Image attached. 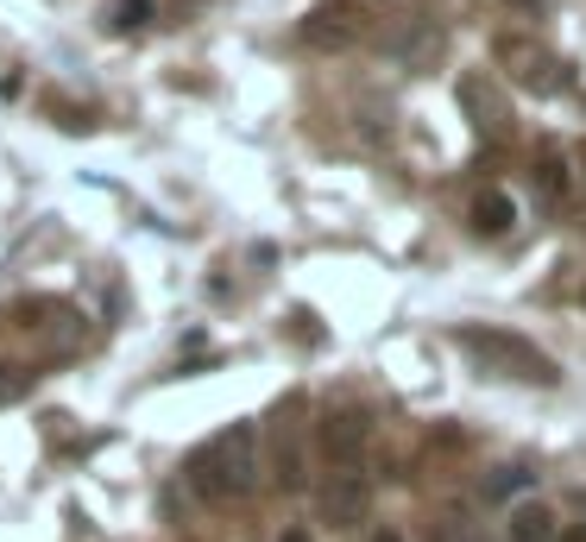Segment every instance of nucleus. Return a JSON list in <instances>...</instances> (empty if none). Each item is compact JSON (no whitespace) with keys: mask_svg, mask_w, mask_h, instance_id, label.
<instances>
[{"mask_svg":"<svg viewBox=\"0 0 586 542\" xmlns=\"http://www.w3.org/2000/svg\"><path fill=\"white\" fill-rule=\"evenodd\" d=\"M278 542H309V530H284V537Z\"/></svg>","mask_w":586,"mask_h":542,"instance_id":"18","label":"nucleus"},{"mask_svg":"<svg viewBox=\"0 0 586 542\" xmlns=\"http://www.w3.org/2000/svg\"><path fill=\"white\" fill-rule=\"evenodd\" d=\"M183 480L203 505H233L258 486V429L253 423H228L221 436H208L189 461H183Z\"/></svg>","mask_w":586,"mask_h":542,"instance_id":"1","label":"nucleus"},{"mask_svg":"<svg viewBox=\"0 0 586 542\" xmlns=\"http://www.w3.org/2000/svg\"><path fill=\"white\" fill-rule=\"evenodd\" d=\"M429 542H473V523H467V511H441V523L429 530Z\"/></svg>","mask_w":586,"mask_h":542,"instance_id":"15","label":"nucleus"},{"mask_svg":"<svg viewBox=\"0 0 586 542\" xmlns=\"http://www.w3.org/2000/svg\"><path fill=\"white\" fill-rule=\"evenodd\" d=\"M460 107H467V114H473V127L492 132V139H505V132H510V107L498 102V95H492V89H485L480 77H467V82H460Z\"/></svg>","mask_w":586,"mask_h":542,"instance_id":"10","label":"nucleus"},{"mask_svg":"<svg viewBox=\"0 0 586 542\" xmlns=\"http://www.w3.org/2000/svg\"><path fill=\"white\" fill-rule=\"evenodd\" d=\"M278 486L284 492H303V448H297V441H284V448H278Z\"/></svg>","mask_w":586,"mask_h":542,"instance_id":"14","label":"nucleus"},{"mask_svg":"<svg viewBox=\"0 0 586 542\" xmlns=\"http://www.w3.org/2000/svg\"><path fill=\"white\" fill-rule=\"evenodd\" d=\"M366 441H372V423L359 411H329L322 416V448H329L334 466H366Z\"/></svg>","mask_w":586,"mask_h":542,"instance_id":"7","label":"nucleus"},{"mask_svg":"<svg viewBox=\"0 0 586 542\" xmlns=\"http://www.w3.org/2000/svg\"><path fill=\"white\" fill-rule=\"evenodd\" d=\"M492 57H498V70H505L517 89H530V95H561V89H567V64H561L555 51L530 45L524 32H505V38L492 45Z\"/></svg>","mask_w":586,"mask_h":542,"instance_id":"4","label":"nucleus"},{"mask_svg":"<svg viewBox=\"0 0 586 542\" xmlns=\"http://www.w3.org/2000/svg\"><path fill=\"white\" fill-rule=\"evenodd\" d=\"M510 228H517V203H510L505 189H485L480 203H473V233H485V240H505Z\"/></svg>","mask_w":586,"mask_h":542,"instance_id":"12","label":"nucleus"},{"mask_svg":"<svg viewBox=\"0 0 586 542\" xmlns=\"http://www.w3.org/2000/svg\"><path fill=\"white\" fill-rule=\"evenodd\" d=\"M366 511H372V473L366 466H334L322 480V517L334 530H359Z\"/></svg>","mask_w":586,"mask_h":542,"instance_id":"5","label":"nucleus"},{"mask_svg":"<svg viewBox=\"0 0 586 542\" xmlns=\"http://www.w3.org/2000/svg\"><path fill=\"white\" fill-rule=\"evenodd\" d=\"M26 391H32L26 366H0V404H13V397H26Z\"/></svg>","mask_w":586,"mask_h":542,"instance_id":"16","label":"nucleus"},{"mask_svg":"<svg viewBox=\"0 0 586 542\" xmlns=\"http://www.w3.org/2000/svg\"><path fill=\"white\" fill-rule=\"evenodd\" d=\"M530 183H536V203H542V208H561V203H567V189H574V171H567V158L549 146V152L530 164Z\"/></svg>","mask_w":586,"mask_h":542,"instance_id":"11","label":"nucleus"},{"mask_svg":"<svg viewBox=\"0 0 586 542\" xmlns=\"http://www.w3.org/2000/svg\"><path fill=\"white\" fill-rule=\"evenodd\" d=\"M505 7H517V13H530V7H542V0H505Z\"/></svg>","mask_w":586,"mask_h":542,"instance_id":"20","label":"nucleus"},{"mask_svg":"<svg viewBox=\"0 0 586 542\" xmlns=\"http://www.w3.org/2000/svg\"><path fill=\"white\" fill-rule=\"evenodd\" d=\"M114 32H139L146 20H152V0H107V13H102Z\"/></svg>","mask_w":586,"mask_h":542,"instance_id":"13","label":"nucleus"},{"mask_svg":"<svg viewBox=\"0 0 586 542\" xmlns=\"http://www.w3.org/2000/svg\"><path fill=\"white\" fill-rule=\"evenodd\" d=\"M574 171H581V177H586V139H581V152H574Z\"/></svg>","mask_w":586,"mask_h":542,"instance_id":"19","label":"nucleus"},{"mask_svg":"<svg viewBox=\"0 0 586 542\" xmlns=\"http://www.w3.org/2000/svg\"><path fill=\"white\" fill-rule=\"evenodd\" d=\"M384 57L404 64V70H429L435 57H441V26L423 20V13H410V20H398V26L384 32Z\"/></svg>","mask_w":586,"mask_h":542,"instance_id":"6","label":"nucleus"},{"mask_svg":"<svg viewBox=\"0 0 586 542\" xmlns=\"http://www.w3.org/2000/svg\"><path fill=\"white\" fill-rule=\"evenodd\" d=\"M536 492V466L530 461H505V466H492L480 480V498L485 505H524Z\"/></svg>","mask_w":586,"mask_h":542,"instance_id":"9","label":"nucleus"},{"mask_svg":"<svg viewBox=\"0 0 586 542\" xmlns=\"http://www.w3.org/2000/svg\"><path fill=\"white\" fill-rule=\"evenodd\" d=\"M455 347L467 354V360L480 366V372H492V379H517V385H561V366L536 347V341L510 335V328H455Z\"/></svg>","mask_w":586,"mask_h":542,"instance_id":"2","label":"nucleus"},{"mask_svg":"<svg viewBox=\"0 0 586 542\" xmlns=\"http://www.w3.org/2000/svg\"><path fill=\"white\" fill-rule=\"evenodd\" d=\"M372 542H404V537H398V530H379V537H372Z\"/></svg>","mask_w":586,"mask_h":542,"instance_id":"21","label":"nucleus"},{"mask_svg":"<svg viewBox=\"0 0 586 542\" xmlns=\"http://www.w3.org/2000/svg\"><path fill=\"white\" fill-rule=\"evenodd\" d=\"M561 542H586V523H567V530H561Z\"/></svg>","mask_w":586,"mask_h":542,"instance_id":"17","label":"nucleus"},{"mask_svg":"<svg viewBox=\"0 0 586 542\" xmlns=\"http://www.w3.org/2000/svg\"><path fill=\"white\" fill-rule=\"evenodd\" d=\"M366 32H372V7L366 0H322V7L303 13L297 38H303L309 51H354Z\"/></svg>","mask_w":586,"mask_h":542,"instance_id":"3","label":"nucleus"},{"mask_svg":"<svg viewBox=\"0 0 586 542\" xmlns=\"http://www.w3.org/2000/svg\"><path fill=\"white\" fill-rule=\"evenodd\" d=\"M561 523L542 498H524V505H510V517H505V542H561Z\"/></svg>","mask_w":586,"mask_h":542,"instance_id":"8","label":"nucleus"}]
</instances>
